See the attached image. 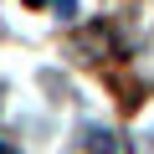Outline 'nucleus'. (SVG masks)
Instances as JSON below:
<instances>
[{
	"label": "nucleus",
	"instance_id": "1",
	"mask_svg": "<svg viewBox=\"0 0 154 154\" xmlns=\"http://www.w3.org/2000/svg\"><path fill=\"white\" fill-rule=\"evenodd\" d=\"M82 144H88V154H118L113 134H108V128H98V123H88V128H82Z\"/></svg>",
	"mask_w": 154,
	"mask_h": 154
},
{
	"label": "nucleus",
	"instance_id": "2",
	"mask_svg": "<svg viewBox=\"0 0 154 154\" xmlns=\"http://www.w3.org/2000/svg\"><path fill=\"white\" fill-rule=\"evenodd\" d=\"M57 11H62V16H72V11H77V0H57Z\"/></svg>",
	"mask_w": 154,
	"mask_h": 154
},
{
	"label": "nucleus",
	"instance_id": "3",
	"mask_svg": "<svg viewBox=\"0 0 154 154\" xmlns=\"http://www.w3.org/2000/svg\"><path fill=\"white\" fill-rule=\"evenodd\" d=\"M0 154H11V149H5V144H0Z\"/></svg>",
	"mask_w": 154,
	"mask_h": 154
}]
</instances>
